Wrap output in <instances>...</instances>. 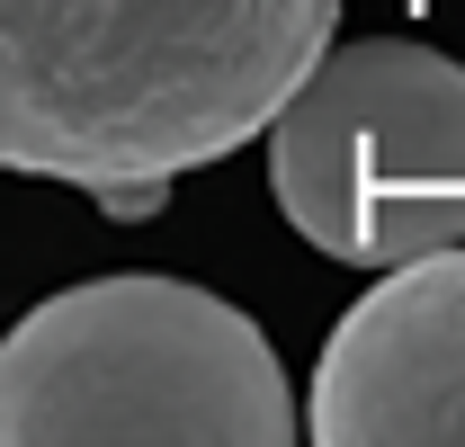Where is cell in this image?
Returning a JSON list of instances; mask_svg holds the SVG:
<instances>
[{"instance_id":"obj_3","label":"cell","mask_w":465,"mask_h":447,"mask_svg":"<svg viewBox=\"0 0 465 447\" xmlns=\"http://www.w3.org/2000/svg\"><path fill=\"white\" fill-rule=\"evenodd\" d=\"M269 197L341 269L465 242V63L411 36L331 45L269 125Z\"/></svg>"},{"instance_id":"obj_2","label":"cell","mask_w":465,"mask_h":447,"mask_svg":"<svg viewBox=\"0 0 465 447\" xmlns=\"http://www.w3.org/2000/svg\"><path fill=\"white\" fill-rule=\"evenodd\" d=\"M304 430L260 323L188 278H90L0 340L9 447H287Z\"/></svg>"},{"instance_id":"obj_4","label":"cell","mask_w":465,"mask_h":447,"mask_svg":"<svg viewBox=\"0 0 465 447\" xmlns=\"http://www.w3.org/2000/svg\"><path fill=\"white\" fill-rule=\"evenodd\" d=\"M322 447H465V242L420 251L349 304L304 393Z\"/></svg>"},{"instance_id":"obj_1","label":"cell","mask_w":465,"mask_h":447,"mask_svg":"<svg viewBox=\"0 0 465 447\" xmlns=\"http://www.w3.org/2000/svg\"><path fill=\"white\" fill-rule=\"evenodd\" d=\"M331 27L341 0H0V162L153 215L278 125Z\"/></svg>"}]
</instances>
